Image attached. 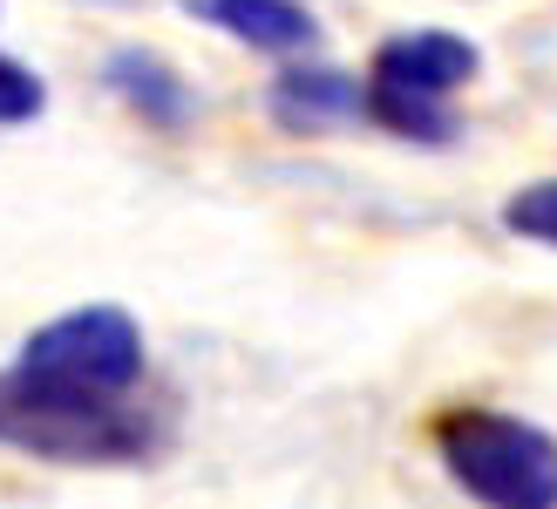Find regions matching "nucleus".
<instances>
[{
	"label": "nucleus",
	"mask_w": 557,
	"mask_h": 509,
	"mask_svg": "<svg viewBox=\"0 0 557 509\" xmlns=\"http://www.w3.org/2000/svg\"><path fill=\"white\" fill-rule=\"evenodd\" d=\"M163 442H171L163 414H150L136 394L102 401V394H69L0 367V448H14V456L54 469H136Z\"/></svg>",
	"instance_id": "f257e3e1"
},
{
	"label": "nucleus",
	"mask_w": 557,
	"mask_h": 509,
	"mask_svg": "<svg viewBox=\"0 0 557 509\" xmlns=\"http://www.w3.org/2000/svg\"><path fill=\"white\" fill-rule=\"evenodd\" d=\"M449 483L483 509H557V435L504 408H449L435 421Z\"/></svg>",
	"instance_id": "f03ea898"
},
{
	"label": "nucleus",
	"mask_w": 557,
	"mask_h": 509,
	"mask_svg": "<svg viewBox=\"0 0 557 509\" xmlns=\"http://www.w3.org/2000/svg\"><path fill=\"white\" fill-rule=\"evenodd\" d=\"M14 374L69 387V394H102V401H129L150 374V347L123 306H75L54 313L21 339Z\"/></svg>",
	"instance_id": "7ed1b4c3"
},
{
	"label": "nucleus",
	"mask_w": 557,
	"mask_h": 509,
	"mask_svg": "<svg viewBox=\"0 0 557 509\" xmlns=\"http://www.w3.org/2000/svg\"><path fill=\"white\" fill-rule=\"evenodd\" d=\"M483 54L476 41L449 35V27H408V35H387L374 48V69H368V89L381 96H408V102H435L449 109V96L462 82H476Z\"/></svg>",
	"instance_id": "20e7f679"
},
{
	"label": "nucleus",
	"mask_w": 557,
	"mask_h": 509,
	"mask_svg": "<svg viewBox=\"0 0 557 509\" xmlns=\"http://www.w3.org/2000/svg\"><path fill=\"white\" fill-rule=\"evenodd\" d=\"M265 116L286 129V136L347 129V123H368V89H360V75H347V69L293 62V69H278V75H272V89H265Z\"/></svg>",
	"instance_id": "39448f33"
},
{
	"label": "nucleus",
	"mask_w": 557,
	"mask_h": 509,
	"mask_svg": "<svg viewBox=\"0 0 557 509\" xmlns=\"http://www.w3.org/2000/svg\"><path fill=\"white\" fill-rule=\"evenodd\" d=\"M102 89L157 136H184L198 123V89H190L157 48H116L102 62Z\"/></svg>",
	"instance_id": "423d86ee"
},
{
	"label": "nucleus",
	"mask_w": 557,
	"mask_h": 509,
	"mask_svg": "<svg viewBox=\"0 0 557 509\" xmlns=\"http://www.w3.org/2000/svg\"><path fill=\"white\" fill-rule=\"evenodd\" d=\"M184 14L259 54H306L320 41V21L306 0H184Z\"/></svg>",
	"instance_id": "0eeeda50"
},
{
	"label": "nucleus",
	"mask_w": 557,
	"mask_h": 509,
	"mask_svg": "<svg viewBox=\"0 0 557 509\" xmlns=\"http://www.w3.org/2000/svg\"><path fill=\"white\" fill-rule=\"evenodd\" d=\"M504 232L510 238H531V245H550L557 251V177L544 184H523L510 204H504Z\"/></svg>",
	"instance_id": "6e6552de"
},
{
	"label": "nucleus",
	"mask_w": 557,
	"mask_h": 509,
	"mask_svg": "<svg viewBox=\"0 0 557 509\" xmlns=\"http://www.w3.org/2000/svg\"><path fill=\"white\" fill-rule=\"evenodd\" d=\"M48 109V89H41V75L14 62V54H0V123H35Z\"/></svg>",
	"instance_id": "1a4fd4ad"
}]
</instances>
